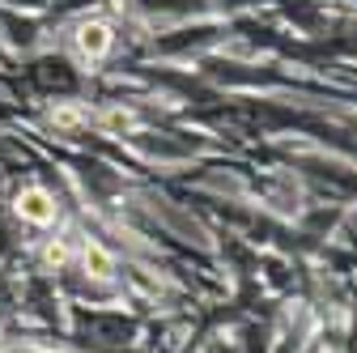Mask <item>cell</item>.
<instances>
[{
    "label": "cell",
    "mask_w": 357,
    "mask_h": 353,
    "mask_svg": "<svg viewBox=\"0 0 357 353\" xmlns=\"http://www.w3.org/2000/svg\"><path fill=\"white\" fill-rule=\"evenodd\" d=\"M17 217H26V222H52L56 204H52V196L43 192V188H26L17 196Z\"/></svg>",
    "instance_id": "obj_1"
},
{
    "label": "cell",
    "mask_w": 357,
    "mask_h": 353,
    "mask_svg": "<svg viewBox=\"0 0 357 353\" xmlns=\"http://www.w3.org/2000/svg\"><path fill=\"white\" fill-rule=\"evenodd\" d=\"M77 47H81L85 56H102V52L111 47V26H107V22H85L81 34H77Z\"/></svg>",
    "instance_id": "obj_2"
},
{
    "label": "cell",
    "mask_w": 357,
    "mask_h": 353,
    "mask_svg": "<svg viewBox=\"0 0 357 353\" xmlns=\"http://www.w3.org/2000/svg\"><path fill=\"white\" fill-rule=\"evenodd\" d=\"M85 269H94V277H111V255L98 243H89L85 247Z\"/></svg>",
    "instance_id": "obj_3"
},
{
    "label": "cell",
    "mask_w": 357,
    "mask_h": 353,
    "mask_svg": "<svg viewBox=\"0 0 357 353\" xmlns=\"http://www.w3.org/2000/svg\"><path fill=\"white\" fill-rule=\"evenodd\" d=\"M64 260H68L64 243H52V247H47V264H64Z\"/></svg>",
    "instance_id": "obj_4"
}]
</instances>
